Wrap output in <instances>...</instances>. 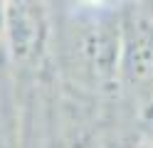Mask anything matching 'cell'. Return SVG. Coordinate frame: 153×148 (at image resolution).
I'll use <instances>...</instances> for the list:
<instances>
[{"instance_id":"6da1fadb","label":"cell","mask_w":153,"mask_h":148,"mask_svg":"<svg viewBox=\"0 0 153 148\" xmlns=\"http://www.w3.org/2000/svg\"><path fill=\"white\" fill-rule=\"evenodd\" d=\"M119 77L131 91L153 99V20L131 15L121 27Z\"/></svg>"},{"instance_id":"7a4b0ae2","label":"cell","mask_w":153,"mask_h":148,"mask_svg":"<svg viewBox=\"0 0 153 148\" xmlns=\"http://www.w3.org/2000/svg\"><path fill=\"white\" fill-rule=\"evenodd\" d=\"M74 52L79 57V64L97 82H109L119 74L121 30L109 22H91L79 32Z\"/></svg>"},{"instance_id":"3957f363","label":"cell","mask_w":153,"mask_h":148,"mask_svg":"<svg viewBox=\"0 0 153 148\" xmlns=\"http://www.w3.org/2000/svg\"><path fill=\"white\" fill-rule=\"evenodd\" d=\"M3 30L10 42V52L15 59L32 57L42 45L45 22L40 7L32 3H10L3 10Z\"/></svg>"},{"instance_id":"277c9868","label":"cell","mask_w":153,"mask_h":148,"mask_svg":"<svg viewBox=\"0 0 153 148\" xmlns=\"http://www.w3.org/2000/svg\"><path fill=\"white\" fill-rule=\"evenodd\" d=\"M151 20H153V10H151Z\"/></svg>"}]
</instances>
